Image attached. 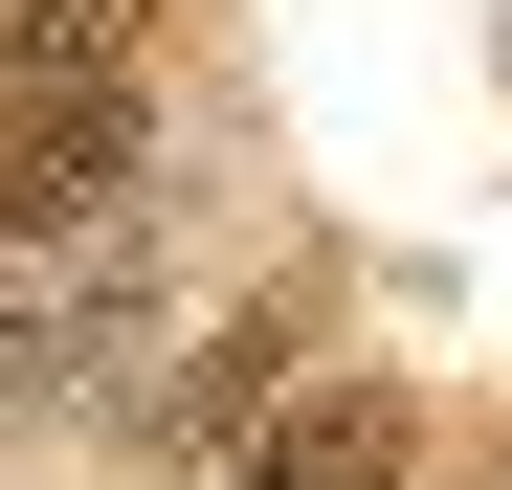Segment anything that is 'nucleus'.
Segmentation results:
<instances>
[{"label":"nucleus","instance_id":"1","mask_svg":"<svg viewBox=\"0 0 512 490\" xmlns=\"http://www.w3.org/2000/svg\"><path fill=\"white\" fill-rule=\"evenodd\" d=\"M223 490H423V424L401 401H268V424H223Z\"/></svg>","mask_w":512,"mask_h":490},{"label":"nucleus","instance_id":"2","mask_svg":"<svg viewBox=\"0 0 512 490\" xmlns=\"http://www.w3.org/2000/svg\"><path fill=\"white\" fill-rule=\"evenodd\" d=\"M134 335H156V290H134V268L45 290V312H0V401H112V379H134Z\"/></svg>","mask_w":512,"mask_h":490},{"label":"nucleus","instance_id":"3","mask_svg":"<svg viewBox=\"0 0 512 490\" xmlns=\"http://www.w3.org/2000/svg\"><path fill=\"white\" fill-rule=\"evenodd\" d=\"M290 357H312L290 312H223V335L179 357V401H156V424H179V446H223V424H268V401H290Z\"/></svg>","mask_w":512,"mask_h":490}]
</instances>
